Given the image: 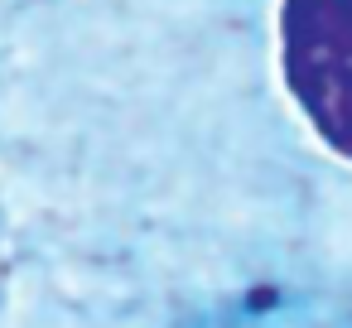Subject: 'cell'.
<instances>
[{"mask_svg":"<svg viewBox=\"0 0 352 328\" xmlns=\"http://www.w3.org/2000/svg\"><path fill=\"white\" fill-rule=\"evenodd\" d=\"M280 58L314 131L352 160V0H285Z\"/></svg>","mask_w":352,"mask_h":328,"instance_id":"6da1fadb","label":"cell"}]
</instances>
